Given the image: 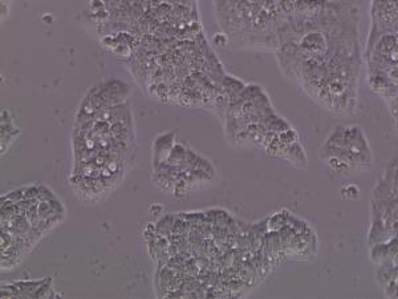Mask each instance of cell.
<instances>
[{
    "mask_svg": "<svg viewBox=\"0 0 398 299\" xmlns=\"http://www.w3.org/2000/svg\"><path fill=\"white\" fill-rule=\"evenodd\" d=\"M284 160L290 161L292 165H295L296 168H306V161H308L304 148L300 145L299 142L287 145L286 153H284Z\"/></svg>",
    "mask_w": 398,
    "mask_h": 299,
    "instance_id": "3",
    "label": "cell"
},
{
    "mask_svg": "<svg viewBox=\"0 0 398 299\" xmlns=\"http://www.w3.org/2000/svg\"><path fill=\"white\" fill-rule=\"evenodd\" d=\"M193 169H200V171L210 174L214 178L216 177V171H215L214 165L207 158L202 157V156H199L196 165L193 166Z\"/></svg>",
    "mask_w": 398,
    "mask_h": 299,
    "instance_id": "8",
    "label": "cell"
},
{
    "mask_svg": "<svg viewBox=\"0 0 398 299\" xmlns=\"http://www.w3.org/2000/svg\"><path fill=\"white\" fill-rule=\"evenodd\" d=\"M10 3H11V0H1V6H4V4H7V6H8Z\"/></svg>",
    "mask_w": 398,
    "mask_h": 299,
    "instance_id": "13",
    "label": "cell"
},
{
    "mask_svg": "<svg viewBox=\"0 0 398 299\" xmlns=\"http://www.w3.org/2000/svg\"><path fill=\"white\" fill-rule=\"evenodd\" d=\"M174 139H175V135L171 132V133H165V135H161L158 136L155 140H154L153 144V168H155L157 165H159L161 162L166 161L170 155V151L171 148L174 146Z\"/></svg>",
    "mask_w": 398,
    "mask_h": 299,
    "instance_id": "2",
    "label": "cell"
},
{
    "mask_svg": "<svg viewBox=\"0 0 398 299\" xmlns=\"http://www.w3.org/2000/svg\"><path fill=\"white\" fill-rule=\"evenodd\" d=\"M37 187H39V196H37V198H39L40 201H51V200H53V198H58V197L53 194V191L49 189V188H46V185L40 184V185H37Z\"/></svg>",
    "mask_w": 398,
    "mask_h": 299,
    "instance_id": "11",
    "label": "cell"
},
{
    "mask_svg": "<svg viewBox=\"0 0 398 299\" xmlns=\"http://www.w3.org/2000/svg\"><path fill=\"white\" fill-rule=\"evenodd\" d=\"M4 198H6V200H10V201H12L14 204H17V203H20V201H23V200L26 198V188L12 190V191H10V193H8V194H7Z\"/></svg>",
    "mask_w": 398,
    "mask_h": 299,
    "instance_id": "10",
    "label": "cell"
},
{
    "mask_svg": "<svg viewBox=\"0 0 398 299\" xmlns=\"http://www.w3.org/2000/svg\"><path fill=\"white\" fill-rule=\"evenodd\" d=\"M186 153H187V149L184 148L182 144H174V146L171 148L170 155H168L166 161H168V164H171V165L180 168L184 162Z\"/></svg>",
    "mask_w": 398,
    "mask_h": 299,
    "instance_id": "5",
    "label": "cell"
},
{
    "mask_svg": "<svg viewBox=\"0 0 398 299\" xmlns=\"http://www.w3.org/2000/svg\"><path fill=\"white\" fill-rule=\"evenodd\" d=\"M175 217L174 216H165L155 223V232L161 236L170 237L173 234V225Z\"/></svg>",
    "mask_w": 398,
    "mask_h": 299,
    "instance_id": "7",
    "label": "cell"
},
{
    "mask_svg": "<svg viewBox=\"0 0 398 299\" xmlns=\"http://www.w3.org/2000/svg\"><path fill=\"white\" fill-rule=\"evenodd\" d=\"M341 193H343L344 198H347V200H356V198L360 196V190H358V188H356L353 191H351V185L343 188Z\"/></svg>",
    "mask_w": 398,
    "mask_h": 299,
    "instance_id": "12",
    "label": "cell"
},
{
    "mask_svg": "<svg viewBox=\"0 0 398 299\" xmlns=\"http://www.w3.org/2000/svg\"><path fill=\"white\" fill-rule=\"evenodd\" d=\"M279 140L283 144H286V145H290V144H293V142H299V135H297V132L295 129L290 128V129L279 133Z\"/></svg>",
    "mask_w": 398,
    "mask_h": 299,
    "instance_id": "9",
    "label": "cell"
},
{
    "mask_svg": "<svg viewBox=\"0 0 398 299\" xmlns=\"http://www.w3.org/2000/svg\"><path fill=\"white\" fill-rule=\"evenodd\" d=\"M320 158L340 176L367 172L373 165L367 136L357 126H337L322 144Z\"/></svg>",
    "mask_w": 398,
    "mask_h": 299,
    "instance_id": "1",
    "label": "cell"
},
{
    "mask_svg": "<svg viewBox=\"0 0 398 299\" xmlns=\"http://www.w3.org/2000/svg\"><path fill=\"white\" fill-rule=\"evenodd\" d=\"M213 181H214V177H211L210 174L206 173V172H203L200 169H191L189 172V182H190L191 190L207 187Z\"/></svg>",
    "mask_w": 398,
    "mask_h": 299,
    "instance_id": "4",
    "label": "cell"
},
{
    "mask_svg": "<svg viewBox=\"0 0 398 299\" xmlns=\"http://www.w3.org/2000/svg\"><path fill=\"white\" fill-rule=\"evenodd\" d=\"M59 297L62 296L55 293L52 278H46V282L32 294V298H59Z\"/></svg>",
    "mask_w": 398,
    "mask_h": 299,
    "instance_id": "6",
    "label": "cell"
}]
</instances>
